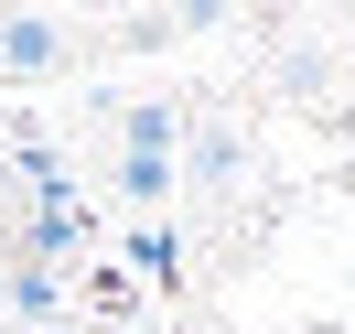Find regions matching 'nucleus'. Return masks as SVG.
Instances as JSON below:
<instances>
[{
  "instance_id": "f257e3e1",
  "label": "nucleus",
  "mask_w": 355,
  "mask_h": 334,
  "mask_svg": "<svg viewBox=\"0 0 355 334\" xmlns=\"http://www.w3.org/2000/svg\"><path fill=\"white\" fill-rule=\"evenodd\" d=\"M54 54H65V33H54V22H0V65H11V76L54 65Z\"/></svg>"
}]
</instances>
